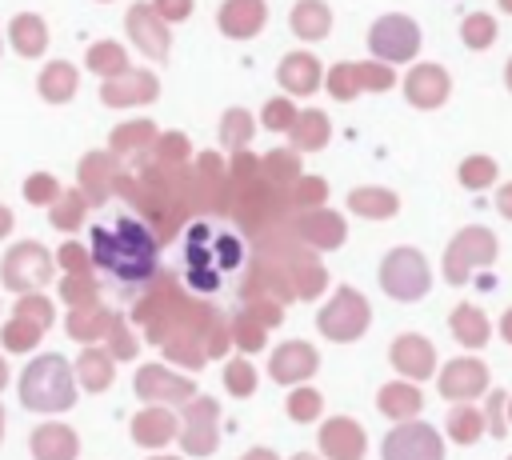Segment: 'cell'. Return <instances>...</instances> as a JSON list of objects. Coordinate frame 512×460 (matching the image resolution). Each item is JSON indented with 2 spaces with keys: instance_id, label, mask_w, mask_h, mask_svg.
<instances>
[{
  "instance_id": "obj_1",
  "label": "cell",
  "mask_w": 512,
  "mask_h": 460,
  "mask_svg": "<svg viewBox=\"0 0 512 460\" xmlns=\"http://www.w3.org/2000/svg\"><path fill=\"white\" fill-rule=\"evenodd\" d=\"M176 272L196 296H224L248 272V240L224 220H196L176 248Z\"/></svg>"
},
{
  "instance_id": "obj_2",
  "label": "cell",
  "mask_w": 512,
  "mask_h": 460,
  "mask_svg": "<svg viewBox=\"0 0 512 460\" xmlns=\"http://www.w3.org/2000/svg\"><path fill=\"white\" fill-rule=\"evenodd\" d=\"M92 264L116 288H144L160 264L152 228L128 212L96 224L92 228Z\"/></svg>"
},
{
  "instance_id": "obj_3",
  "label": "cell",
  "mask_w": 512,
  "mask_h": 460,
  "mask_svg": "<svg viewBox=\"0 0 512 460\" xmlns=\"http://www.w3.org/2000/svg\"><path fill=\"white\" fill-rule=\"evenodd\" d=\"M20 400L32 412H60L76 400L72 368L60 356H36L20 376Z\"/></svg>"
},
{
  "instance_id": "obj_4",
  "label": "cell",
  "mask_w": 512,
  "mask_h": 460,
  "mask_svg": "<svg viewBox=\"0 0 512 460\" xmlns=\"http://www.w3.org/2000/svg\"><path fill=\"white\" fill-rule=\"evenodd\" d=\"M496 252H500V244H496V232L492 228L472 224V228L456 232L452 244H448V252H444V280L448 284H464L476 268L496 264Z\"/></svg>"
},
{
  "instance_id": "obj_5",
  "label": "cell",
  "mask_w": 512,
  "mask_h": 460,
  "mask_svg": "<svg viewBox=\"0 0 512 460\" xmlns=\"http://www.w3.org/2000/svg\"><path fill=\"white\" fill-rule=\"evenodd\" d=\"M380 284L392 300H420L428 292L432 276H428V264L416 248H396L380 264Z\"/></svg>"
},
{
  "instance_id": "obj_6",
  "label": "cell",
  "mask_w": 512,
  "mask_h": 460,
  "mask_svg": "<svg viewBox=\"0 0 512 460\" xmlns=\"http://www.w3.org/2000/svg\"><path fill=\"white\" fill-rule=\"evenodd\" d=\"M368 320H372L368 300H364L360 292H352V288H340V292L332 296V304L316 316V324H320V332H324L328 340H356V336L368 328Z\"/></svg>"
},
{
  "instance_id": "obj_7",
  "label": "cell",
  "mask_w": 512,
  "mask_h": 460,
  "mask_svg": "<svg viewBox=\"0 0 512 460\" xmlns=\"http://www.w3.org/2000/svg\"><path fill=\"white\" fill-rule=\"evenodd\" d=\"M384 460H444L440 432L420 420H404L384 436Z\"/></svg>"
},
{
  "instance_id": "obj_8",
  "label": "cell",
  "mask_w": 512,
  "mask_h": 460,
  "mask_svg": "<svg viewBox=\"0 0 512 460\" xmlns=\"http://www.w3.org/2000/svg\"><path fill=\"white\" fill-rule=\"evenodd\" d=\"M368 48L380 60H412L420 52V28H416V20H408L400 12L380 16L368 32Z\"/></svg>"
},
{
  "instance_id": "obj_9",
  "label": "cell",
  "mask_w": 512,
  "mask_h": 460,
  "mask_svg": "<svg viewBox=\"0 0 512 460\" xmlns=\"http://www.w3.org/2000/svg\"><path fill=\"white\" fill-rule=\"evenodd\" d=\"M480 392H488V368H484V360H476V356H460V360H452V364H444V372H440V396L444 400H476Z\"/></svg>"
},
{
  "instance_id": "obj_10",
  "label": "cell",
  "mask_w": 512,
  "mask_h": 460,
  "mask_svg": "<svg viewBox=\"0 0 512 460\" xmlns=\"http://www.w3.org/2000/svg\"><path fill=\"white\" fill-rule=\"evenodd\" d=\"M448 92H452V80L440 64H416L404 80V96L416 108H440L448 100Z\"/></svg>"
},
{
  "instance_id": "obj_11",
  "label": "cell",
  "mask_w": 512,
  "mask_h": 460,
  "mask_svg": "<svg viewBox=\"0 0 512 460\" xmlns=\"http://www.w3.org/2000/svg\"><path fill=\"white\" fill-rule=\"evenodd\" d=\"M392 364H396V372L408 376V380H428L432 368H436V348H432V340H424V336H416V332L396 336V344H392Z\"/></svg>"
},
{
  "instance_id": "obj_12",
  "label": "cell",
  "mask_w": 512,
  "mask_h": 460,
  "mask_svg": "<svg viewBox=\"0 0 512 460\" xmlns=\"http://www.w3.org/2000/svg\"><path fill=\"white\" fill-rule=\"evenodd\" d=\"M320 444H324V456H332V460H360L364 456V428L352 420H332V424H324Z\"/></svg>"
},
{
  "instance_id": "obj_13",
  "label": "cell",
  "mask_w": 512,
  "mask_h": 460,
  "mask_svg": "<svg viewBox=\"0 0 512 460\" xmlns=\"http://www.w3.org/2000/svg\"><path fill=\"white\" fill-rule=\"evenodd\" d=\"M316 368V352L304 344V340H292V344H280L276 356H272V376L280 384H292V380H308Z\"/></svg>"
},
{
  "instance_id": "obj_14",
  "label": "cell",
  "mask_w": 512,
  "mask_h": 460,
  "mask_svg": "<svg viewBox=\"0 0 512 460\" xmlns=\"http://www.w3.org/2000/svg\"><path fill=\"white\" fill-rule=\"evenodd\" d=\"M32 456L36 460H76V432L64 424H44L32 432Z\"/></svg>"
},
{
  "instance_id": "obj_15",
  "label": "cell",
  "mask_w": 512,
  "mask_h": 460,
  "mask_svg": "<svg viewBox=\"0 0 512 460\" xmlns=\"http://www.w3.org/2000/svg\"><path fill=\"white\" fill-rule=\"evenodd\" d=\"M448 324H452V336H456L464 348H484L488 336H492L488 316H484L480 308H472V304H456L452 316H448Z\"/></svg>"
},
{
  "instance_id": "obj_16",
  "label": "cell",
  "mask_w": 512,
  "mask_h": 460,
  "mask_svg": "<svg viewBox=\"0 0 512 460\" xmlns=\"http://www.w3.org/2000/svg\"><path fill=\"white\" fill-rule=\"evenodd\" d=\"M216 404L212 400H196V416L188 408V432H184V448L196 456H208L216 448Z\"/></svg>"
},
{
  "instance_id": "obj_17",
  "label": "cell",
  "mask_w": 512,
  "mask_h": 460,
  "mask_svg": "<svg viewBox=\"0 0 512 460\" xmlns=\"http://www.w3.org/2000/svg\"><path fill=\"white\" fill-rule=\"evenodd\" d=\"M376 404H380V412L392 416V420H412V416L420 412L424 396H420L416 384H384L380 396H376Z\"/></svg>"
},
{
  "instance_id": "obj_18",
  "label": "cell",
  "mask_w": 512,
  "mask_h": 460,
  "mask_svg": "<svg viewBox=\"0 0 512 460\" xmlns=\"http://www.w3.org/2000/svg\"><path fill=\"white\" fill-rule=\"evenodd\" d=\"M348 204H352V212H360V216H368V220H384V216H392V212L400 208V200H396L388 188H356V192L348 196Z\"/></svg>"
},
{
  "instance_id": "obj_19",
  "label": "cell",
  "mask_w": 512,
  "mask_h": 460,
  "mask_svg": "<svg viewBox=\"0 0 512 460\" xmlns=\"http://www.w3.org/2000/svg\"><path fill=\"white\" fill-rule=\"evenodd\" d=\"M448 436L456 440V444H476L480 436H484V412H476L468 400L464 404H456L452 412H448Z\"/></svg>"
},
{
  "instance_id": "obj_20",
  "label": "cell",
  "mask_w": 512,
  "mask_h": 460,
  "mask_svg": "<svg viewBox=\"0 0 512 460\" xmlns=\"http://www.w3.org/2000/svg\"><path fill=\"white\" fill-rule=\"evenodd\" d=\"M316 80H320V68H316L312 56H300V52H296V56H288V60L280 64V84L292 88V92H312Z\"/></svg>"
},
{
  "instance_id": "obj_21",
  "label": "cell",
  "mask_w": 512,
  "mask_h": 460,
  "mask_svg": "<svg viewBox=\"0 0 512 460\" xmlns=\"http://www.w3.org/2000/svg\"><path fill=\"white\" fill-rule=\"evenodd\" d=\"M460 40H464V48H472V52L492 48V44H496V20H492L488 12H472V16H464V24H460Z\"/></svg>"
},
{
  "instance_id": "obj_22",
  "label": "cell",
  "mask_w": 512,
  "mask_h": 460,
  "mask_svg": "<svg viewBox=\"0 0 512 460\" xmlns=\"http://www.w3.org/2000/svg\"><path fill=\"white\" fill-rule=\"evenodd\" d=\"M460 184L480 192V188H492L496 184V160L492 156H468L460 164Z\"/></svg>"
},
{
  "instance_id": "obj_23",
  "label": "cell",
  "mask_w": 512,
  "mask_h": 460,
  "mask_svg": "<svg viewBox=\"0 0 512 460\" xmlns=\"http://www.w3.org/2000/svg\"><path fill=\"white\" fill-rule=\"evenodd\" d=\"M292 24H296V32H300V36L316 40V36H324V32H328V8H324V4H316V0H308V4H300V8H296Z\"/></svg>"
},
{
  "instance_id": "obj_24",
  "label": "cell",
  "mask_w": 512,
  "mask_h": 460,
  "mask_svg": "<svg viewBox=\"0 0 512 460\" xmlns=\"http://www.w3.org/2000/svg\"><path fill=\"white\" fill-rule=\"evenodd\" d=\"M304 232H308V240H312V244H320V248H332V244H340V240H344V224H340V216H332V212L312 216V220L304 224Z\"/></svg>"
},
{
  "instance_id": "obj_25",
  "label": "cell",
  "mask_w": 512,
  "mask_h": 460,
  "mask_svg": "<svg viewBox=\"0 0 512 460\" xmlns=\"http://www.w3.org/2000/svg\"><path fill=\"white\" fill-rule=\"evenodd\" d=\"M80 376H84V388H92V392H104L108 380H112L108 360L96 356V352H84V360H80Z\"/></svg>"
},
{
  "instance_id": "obj_26",
  "label": "cell",
  "mask_w": 512,
  "mask_h": 460,
  "mask_svg": "<svg viewBox=\"0 0 512 460\" xmlns=\"http://www.w3.org/2000/svg\"><path fill=\"white\" fill-rule=\"evenodd\" d=\"M484 428L500 440L504 432H508V396L496 388L492 396H488V404H484Z\"/></svg>"
},
{
  "instance_id": "obj_27",
  "label": "cell",
  "mask_w": 512,
  "mask_h": 460,
  "mask_svg": "<svg viewBox=\"0 0 512 460\" xmlns=\"http://www.w3.org/2000/svg\"><path fill=\"white\" fill-rule=\"evenodd\" d=\"M168 432H172V416H168V412H148V416L136 420L140 444H156V440H164Z\"/></svg>"
},
{
  "instance_id": "obj_28",
  "label": "cell",
  "mask_w": 512,
  "mask_h": 460,
  "mask_svg": "<svg viewBox=\"0 0 512 460\" xmlns=\"http://www.w3.org/2000/svg\"><path fill=\"white\" fill-rule=\"evenodd\" d=\"M288 412H292V420H316V412H320V392H312V388L292 392V396H288Z\"/></svg>"
},
{
  "instance_id": "obj_29",
  "label": "cell",
  "mask_w": 512,
  "mask_h": 460,
  "mask_svg": "<svg viewBox=\"0 0 512 460\" xmlns=\"http://www.w3.org/2000/svg\"><path fill=\"white\" fill-rule=\"evenodd\" d=\"M72 84H76V76H72L68 68H52V72L44 76V96H48V100H68V96H72Z\"/></svg>"
},
{
  "instance_id": "obj_30",
  "label": "cell",
  "mask_w": 512,
  "mask_h": 460,
  "mask_svg": "<svg viewBox=\"0 0 512 460\" xmlns=\"http://www.w3.org/2000/svg\"><path fill=\"white\" fill-rule=\"evenodd\" d=\"M16 28H20V52H40V48H44V32H40V20H28V16H20V20H16Z\"/></svg>"
},
{
  "instance_id": "obj_31",
  "label": "cell",
  "mask_w": 512,
  "mask_h": 460,
  "mask_svg": "<svg viewBox=\"0 0 512 460\" xmlns=\"http://www.w3.org/2000/svg\"><path fill=\"white\" fill-rule=\"evenodd\" d=\"M356 76H360V88H376V92L392 84V72L384 64H364V68H356Z\"/></svg>"
},
{
  "instance_id": "obj_32",
  "label": "cell",
  "mask_w": 512,
  "mask_h": 460,
  "mask_svg": "<svg viewBox=\"0 0 512 460\" xmlns=\"http://www.w3.org/2000/svg\"><path fill=\"white\" fill-rule=\"evenodd\" d=\"M332 92H336L340 100L356 96V92H360V76H356V68H336V72H332Z\"/></svg>"
},
{
  "instance_id": "obj_33",
  "label": "cell",
  "mask_w": 512,
  "mask_h": 460,
  "mask_svg": "<svg viewBox=\"0 0 512 460\" xmlns=\"http://www.w3.org/2000/svg\"><path fill=\"white\" fill-rule=\"evenodd\" d=\"M228 392H232V396H248V392H252V368H248V364L236 360V364L228 368Z\"/></svg>"
},
{
  "instance_id": "obj_34",
  "label": "cell",
  "mask_w": 512,
  "mask_h": 460,
  "mask_svg": "<svg viewBox=\"0 0 512 460\" xmlns=\"http://www.w3.org/2000/svg\"><path fill=\"white\" fill-rule=\"evenodd\" d=\"M304 124H308V132H304L300 140H304L308 148H316V144H324V136H328V120H324L320 112H308V116H304Z\"/></svg>"
},
{
  "instance_id": "obj_35",
  "label": "cell",
  "mask_w": 512,
  "mask_h": 460,
  "mask_svg": "<svg viewBox=\"0 0 512 460\" xmlns=\"http://www.w3.org/2000/svg\"><path fill=\"white\" fill-rule=\"evenodd\" d=\"M496 208H500V216H504V220H512V180L496 192Z\"/></svg>"
},
{
  "instance_id": "obj_36",
  "label": "cell",
  "mask_w": 512,
  "mask_h": 460,
  "mask_svg": "<svg viewBox=\"0 0 512 460\" xmlns=\"http://www.w3.org/2000/svg\"><path fill=\"white\" fill-rule=\"evenodd\" d=\"M288 120H292V108H284V104H272V108H268V124H272V128H284Z\"/></svg>"
},
{
  "instance_id": "obj_37",
  "label": "cell",
  "mask_w": 512,
  "mask_h": 460,
  "mask_svg": "<svg viewBox=\"0 0 512 460\" xmlns=\"http://www.w3.org/2000/svg\"><path fill=\"white\" fill-rule=\"evenodd\" d=\"M500 336H504V340L512 344V308H508V312L500 316Z\"/></svg>"
},
{
  "instance_id": "obj_38",
  "label": "cell",
  "mask_w": 512,
  "mask_h": 460,
  "mask_svg": "<svg viewBox=\"0 0 512 460\" xmlns=\"http://www.w3.org/2000/svg\"><path fill=\"white\" fill-rule=\"evenodd\" d=\"M244 460H276V456H272V452H264V448H260V452H248V456H244Z\"/></svg>"
},
{
  "instance_id": "obj_39",
  "label": "cell",
  "mask_w": 512,
  "mask_h": 460,
  "mask_svg": "<svg viewBox=\"0 0 512 460\" xmlns=\"http://www.w3.org/2000/svg\"><path fill=\"white\" fill-rule=\"evenodd\" d=\"M8 224H12V216H8L4 208H0V232H8Z\"/></svg>"
},
{
  "instance_id": "obj_40",
  "label": "cell",
  "mask_w": 512,
  "mask_h": 460,
  "mask_svg": "<svg viewBox=\"0 0 512 460\" xmlns=\"http://www.w3.org/2000/svg\"><path fill=\"white\" fill-rule=\"evenodd\" d=\"M504 84H508V92H512V60H508V68H504Z\"/></svg>"
},
{
  "instance_id": "obj_41",
  "label": "cell",
  "mask_w": 512,
  "mask_h": 460,
  "mask_svg": "<svg viewBox=\"0 0 512 460\" xmlns=\"http://www.w3.org/2000/svg\"><path fill=\"white\" fill-rule=\"evenodd\" d=\"M496 4H500V12H508V16H512V0H496Z\"/></svg>"
},
{
  "instance_id": "obj_42",
  "label": "cell",
  "mask_w": 512,
  "mask_h": 460,
  "mask_svg": "<svg viewBox=\"0 0 512 460\" xmlns=\"http://www.w3.org/2000/svg\"><path fill=\"white\" fill-rule=\"evenodd\" d=\"M508 420H512V396H508Z\"/></svg>"
},
{
  "instance_id": "obj_43",
  "label": "cell",
  "mask_w": 512,
  "mask_h": 460,
  "mask_svg": "<svg viewBox=\"0 0 512 460\" xmlns=\"http://www.w3.org/2000/svg\"><path fill=\"white\" fill-rule=\"evenodd\" d=\"M296 460H316V456H296Z\"/></svg>"
},
{
  "instance_id": "obj_44",
  "label": "cell",
  "mask_w": 512,
  "mask_h": 460,
  "mask_svg": "<svg viewBox=\"0 0 512 460\" xmlns=\"http://www.w3.org/2000/svg\"><path fill=\"white\" fill-rule=\"evenodd\" d=\"M0 384H4V364H0Z\"/></svg>"
},
{
  "instance_id": "obj_45",
  "label": "cell",
  "mask_w": 512,
  "mask_h": 460,
  "mask_svg": "<svg viewBox=\"0 0 512 460\" xmlns=\"http://www.w3.org/2000/svg\"><path fill=\"white\" fill-rule=\"evenodd\" d=\"M508 460H512V456H508Z\"/></svg>"
}]
</instances>
